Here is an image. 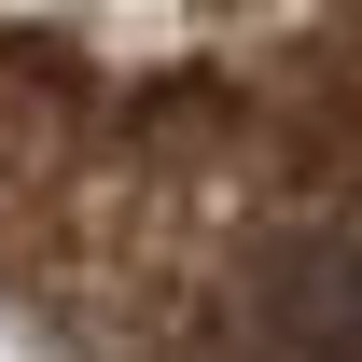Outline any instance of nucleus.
I'll return each mask as SVG.
<instances>
[{"instance_id":"obj_1","label":"nucleus","mask_w":362,"mask_h":362,"mask_svg":"<svg viewBox=\"0 0 362 362\" xmlns=\"http://www.w3.org/2000/svg\"><path fill=\"white\" fill-rule=\"evenodd\" d=\"M0 307L362 349V0H0Z\"/></svg>"}]
</instances>
